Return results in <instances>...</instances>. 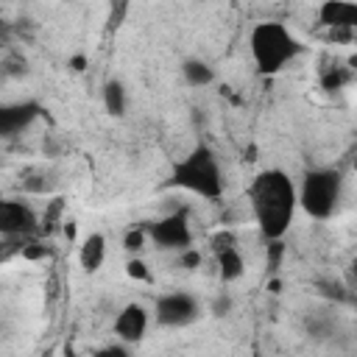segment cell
<instances>
[{"instance_id": "1", "label": "cell", "mask_w": 357, "mask_h": 357, "mask_svg": "<svg viewBox=\"0 0 357 357\" xmlns=\"http://www.w3.org/2000/svg\"><path fill=\"white\" fill-rule=\"evenodd\" d=\"M248 201L259 231L268 240H282L298 206V190L290 181V176L279 167L262 170L248 187Z\"/></svg>"}, {"instance_id": "2", "label": "cell", "mask_w": 357, "mask_h": 357, "mask_svg": "<svg viewBox=\"0 0 357 357\" xmlns=\"http://www.w3.org/2000/svg\"><path fill=\"white\" fill-rule=\"evenodd\" d=\"M167 184L195 192L206 201L220 198L223 195V173H220V165H218V156L212 153V148L198 142L181 162L173 165Z\"/></svg>"}, {"instance_id": "3", "label": "cell", "mask_w": 357, "mask_h": 357, "mask_svg": "<svg viewBox=\"0 0 357 357\" xmlns=\"http://www.w3.org/2000/svg\"><path fill=\"white\" fill-rule=\"evenodd\" d=\"M248 45L251 59L262 75H276L301 53V42L282 22H257L251 28Z\"/></svg>"}, {"instance_id": "4", "label": "cell", "mask_w": 357, "mask_h": 357, "mask_svg": "<svg viewBox=\"0 0 357 357\" xmlns=\"http://www.w3.org/2000/svg\"><path fill=\"white\" fill-rule=\"evenodd\" d=\"M340 190H343V178L337 170L329 167H318L310 170L298 187V206L315 218V220H326L335 215L337 201H340Z\"/></svg>"}, {"instance_id": "5", "label": "cell", "mask_w": 357, "mask_h": 357, "mask_svg": "<svg viewBox=\"0 0 357 357\" xmlns=\"http://www.w3.org/2000/svg\"><path fill=\"white\" fill-rule=\"evenodd\" d=\"M198 315H201V304L192 293L173 290V293H165L156 298V321L162 326L181 329V326H190L192 321H198Z\"/></svg>"}, {"instance_id": "6", "label": "cell", "mask_w": 357, "mask_h": 357, "mask_svg": "<svg viewBox=\"0 0 357 357\" xmlns=\"http://www.w3.org/2000/svg\"><path fill=\"white\" fill-rule=\"evenodd\" d=\"M148 234L165 251H184L192 243V229H190L184 212H173V215H165V218L153 220L148 226Z\"/></svg>"}, {"instance_id": "7", "label": "cell", "mask_w": 357, "mask_h": 357, "mask_svg": "<svg viewBox=\"0 0 357 357\" xmlns=\"http://www.w3.org/2000/svg\"><path fill=\"white\" fill-rule=\"evenodd\" d=\"M36 229H39L36 215L25 201L8 198V201L0 204V231L6 237H28Z\"/></svg>"}, {"instance_id": "8", "label": "cell", "mask_w": 357, "mask_h": 357, "mask_svg": "<svg viewBox=\"0 0 357 357\" xmlns=\"http://www.w3.org/2000/svg\"><path fill=\"white\" fill-rule=\"evenodd\" d=\"M112 329H114V337H120V340L137 346V343L145 337V332H148V310H145L142 304H137V301L126 304V307L114 315Z\"/></svg>"}, {"instance_id": "9", "label": "cell", "mask_w": 357, "mask_h": 357, "mask_svg": "<svg viewBox=\"0 0 357 357\" xmlns=\"http://www.w3.org/2000/svg\"><path fill=\"white\" fill-rule=\"evenodd\" d=\"M318 22L326 28H357V3L351 0H324L318 8Z\"/></svg>"}, {"instance_id": "10", "label": "cell", "mask_w": 357, "mask_h": 357, "mask_svg": "<svg viewBox=\"0 0 357 357\" xmlns=\"http://www.w3.org/2000/svg\"><path fill=\"white\" fill-rule=\"evenodd\" d=\"M39 114V106L33 100H25V103H14V106H3L0 109V131L6 137L22 131L33 117Z\"/></svg>"}, {"instance_id": "11", "label": "cell", "mask_w": 357, "mask_h": 357, "mask_svg": "<svg viewBox=\"0 0 357 357\" xmlns=\"http://www.w3.org/2000/svg\"><path fill=\"white\" fill-rule=\"evenodd\" d=\"M78 259H81V268H84L86 273H95V271L103 265V259H106V237H103L100 231L89 234V237L84 240V245H81Z\"/></svg>"}, {"instance_id": "12", "label": "cell", "mask_w": 357, "mask_h": 357, "mask_svg": "<svg viewBox=\"0 0 357 357\" xmlns=\"http://www.w3.org/2000/svg\"><path fill=\"white\" fill-rule=\"evenodd\" d=\"M181 75L190 86H209L215 81V70L204 61V59H184L181 61Z\"/></svg>"}, {"instance_id": "13", "label": "cell", "mask_w": 357, "mask_h": 357, "mask_svg": "<svg viewBox=\"0 0 357 357\" xmlns=\"http://www.w3.org/2000/svg\"><path fill=\"white\" fill-rule=\"evenodd\" d=\"M243 271H245V262H243V257H240V251H237L234 245L218 251V273H220L223 282H234V279H240Z\"/></svg>"}, {"instance_id": "14", "label": "cell", "mask_w": 357, "mask_h": 357, "mask_svg": "<svg viewBox=\"0 0 357 357\" xmlns=\"http://www.w3.org/2000/svg\"><path fill=\"white\" fill-rule=\"evenodd\" d=\"M103 106H106V112L112 117H123L126 114V86L117 78L106 81V86H103Z\"/></svg>"}, {"instance_id": "15", "label": "cell", "mask_w": 357, "mask_h": 357, "mask_svg": "<svg viewBox=\"0 0 357 357\" xmlns=\"http://www.w3.org/2000/svg\"><path fill=\"white\" fill-rule=\"evenodd\" d=\"M123 248L126 251H142L145 248V229H131V231H126V237H123Z\"/></svg>"}, {"instance_id": "16", "label": "cell", "mask_w": 357, "mask_h": 357, "mask_svg": "<svg viewBox=\"0 0 357 357\" xmlns=\"http://www.w3.org/2000/svg\"><path fill=\"white\" fill-rule=\"evenodd\" d=\"M131 343H126V340H120L117 337V343H109V346H103V349H98V354L100 357H128L131 354Z\"/></svg>"}, {"instance_id": "17", "label": "cell", "mask_w": 357, "mask_h": 357, "mask_svg": "<svg viewBox=\"0 0 357 357\" xmlns=\"http://www.w3.org/2000/svg\"><path fill=\"white\" fill-rule=\"evenodd\" d=\"M126 273H128L131 279H142V282H148V279H151V273H148V265H145L142 259H137V257L126 262Z\"/></svg>"}, {"instance_id": "18", "label": "cell", "mask_w": 357, "mask_h": 357, "mask_svg": "<svg viewBox=\"0 0 357 357\" xmlns=\"http://www.w3.org/2000/svg\"><path fill=\"white\" fill-rule=\"evenodd\" d=\"M126 11H128V0H112V11H109V25H112V28H117V25L123 22Z\"/></svg>"}, {"instance_id": "19", "label": "cell", "mask_w": 357, "mask_h": 357, "mask_svg": "<svg viewBox=\"0 0 357 357\" xmlns=\"http://www.w3.org/2000/svg\"><path fill=\"white\" fill-rule=\"evenodd\" d=\"M321 293H324L326 298H337V301L346 298V287L337 284V282H324V284H321Z\"/></svg>"}, {"instance_id": "20", "label": "cell", "mask_w": 357, "mask_h": 357, "mask_svg": "<svg viewBox=\"0 0 357 357\" xmlns=\"http://www.w3.org/2000/svg\"><path fill=\"white\" fill-rule=\"evenodd\" d=\"M229 310H231V296L229 293H220L215 301H212V315H229Z\"/></svg>"}, {"instance_id": "21", "label": "cell", "mask_w": 357, "mask_h": 357, "mask_svg": "<svg viewBox=\"0 0 357 357\" xmlns=\"http://www.w3.org/2000/svg\"><path fill=\"white\" fill-rule=\"evenodd\" d=\"M346 81V73H340V70H329L324 78H321V84H324V89H337L340 84Z\"/></svg>"}, {"instance_id": "22", "label": "cell", "mask_w": 357, "mask_h": 357, "mask_svg": "<svg viewBox=\"0 0 357 357\" xmlns=\"http://www.w3.org/2000/svg\"><path fill=\"white\" fill-rule=\"evenodd\" d=\"M178 254H181L178 259H181V265H184V268H190V271H192V268H198V265H201V251H195V248H184V251H178Z\"/></svg>"}, {"instance_id": "23", "label": "cell", "mask_w": 357, "mask_h": 357, "mask_svg": "<svg viewBox=\"0 0 357 357\" xmlns=\"http://www.w3.org/2000/svg\"><path fill=\"white\" fill-rule=\"evenodd\" d=\"M231 245H234V237H231L229 231H220V234L212 237V248H215V254L223 251V248H231Z\"/></svg>"}, {"instance_id": "24", "label": "cell", "mask_w": 357, "mask_h": 357, "mask_svg": "<svg viewBox=\"0 0 357 357\" xmlns=\"http://www.w3.org/2000/svg\"><path fill=\"white\" fill-rule=\"evenodd\" d=\"M22 257L25 259H42V257H47V248L39 243H31V245H22Z\"/></svg>"}, {"instance_id": "25", "label": "cell", "mask_w": 357, "mask_h": 357, "mask_svg": "<svg viewBox=\"0 0 357 357\" xmlns=\"http://www.w3.org/2000/svg\"><path fill=\"white\" fill-rule=\"evenodd\" d=\"M59 212H61V201H53V204H50V209H47V215H45V223L50 226V223L59 218Z\"/></svg>"}, {"instance_id": "26", "label": "cell", "mask_w": 357, "mask_h": 357, "mask_svg": "<svg viewBox=\"0 0 357 357\" xmlns=\"http://www.w3.org/2000/svg\"><path fill=\"white\" fill-rule=\"evenodd\" d=\"M70 67H73L75 73H81V70L86 67V59H84V56H73V59H70Z\"/></svg>"}]
</instances>
